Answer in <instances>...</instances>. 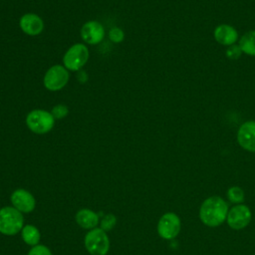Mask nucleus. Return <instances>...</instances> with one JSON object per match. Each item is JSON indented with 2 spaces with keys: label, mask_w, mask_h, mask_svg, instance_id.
Wrapping results in <instances>:
<instances>
[{
  "label": "nucleus",
  "mask_w": 255,
  "mask_h": 255,
  "mask_svg": "<svg viewBox=\"0 0 255 255\" xmlns=\"http://www.w3.org/2000/svg\"><path fill=\"white\" fill-rule=\"evenodd\" d=\"M228 205L220 196H210L200 205L199 218L201 222L209 227L221 225L227 217Z\"/></svg>",
  "instance_id": "nucleus-1"
},
{
  "label": "nucleus",
  "mask_w": 255,
  "mask_h": 255,
  "mask_svg": "<svg viewBox=\"0 0 255 255\" xmlns=\"http://www.w3.org/2000/svg\"><path fill=\"white\" fill-rule=\"evenodd\" d=\"M24 224L22 213L14 207L6 206L0 209V233L8 236L19 233Z\"/></svg>",
  "instance_id": "nucleus-2"
},
{
  "label": "nucleus",
  "mask_w": 255,
  "mask_h": 255,
  "mask_svg": "<svg viewBox=\"0 0 255 255\" xmlns=\"http://www.w3.org/2000/svg\"><path fill=\"white\" fill-rule=\"evenodd\" d=\"M55 124V119L51 112L45 110H33L26 117L28 128L37 134L49 132Z\"/></svg>",
  "instance_id": "nucleus-3"
},
{
  "label": "nucleus",
  "mask_w": 255,
  "mask_h": 255,
  "mask_svg": "<svg viewBox=\"0 0 255 255\" xmlns=\"http://www.w3.org/2000/svg\"><path fill=\"white\" fill-rule=\"evenodd\" d=\"M84 244L91 255H107L110 250V239L102 228L91 229L85 236Z\"/></svg>",
  "instance_id": "nucleus-4"
},
{
  "label": "nucleus",
  "mask_w": 255,
  "mask_h": 255,
  "mask_svg": "<svg viewBox=\"0 0 255 255\" xmlns=\"http://www.w3.org/2000/svg\"><path fill=\"white\" fill-rule=\"evenodd\" d=\"M89 59L88 47L84 44L78 43L71 46L63 57L64 67L68 71L78 72L81 70Z\"/></svg>",
  "instance_id": "nucleus-5"
},
{
  "label": "nucleus",
  "mask_w": 255,
  "mask_h": 255,
  "mask_svg": "<svg viewBox=\"0 0 255 255\" xmlns=\"http://www.w3.org/2000/svg\"><path fill=\"white\" fill-rule=\"evenodd\" d=\"M69 71L62 65L50 67L43 79L44 86L47 90L56 92L63 89L69 82Z\"/></svg>",
  "instance_id": "nucleus-6"
},
{
  "label": "nucleus",
  "mask_w": 255,
  "mask_h": 255,
  "mask_svg": "<svg viewBox=\"0 0 255 255\" xmlns=\"http://www.w3.org/2000/svg\"><path fill=\"white\" fill-rule=\"evenodd\" d=\"M181 229V222L179 217L173 212L164 213L158 220L157 233L165 240L175 238Z\"/></svg>",
  "instance_id": "nucleus-7"
},
{
  "label": "nucleus",
  "mask_w": 255,
  "mask_h": 255,
  "mask_svg": "<svg viewBox=\"0 0 255 255\" xmlns=\"http://www.w3.org/2000/svg\"><path fill=\"white\" fill-rule=\"evenodd\" d=\"M252 213L250 208L244 204H237L228 210L226 221L230 228L240 230L245 228L251 221Z\"/></svg>",
  "instance_id": "nucleus-8"
},
{
  "label": "nucleus",
  "mask_w": 255,
  "mask_h": 255,
  "mask_svg": "<svg viewBox=\"0 0 255 255\" xmlns=\"http://www.w3.org/2000/svg\"><path fill=\"white\" fill-rule=\"evenodd\" d=\"M236 138L243 149L255 152V121L243 123L237 130Z\"/></svg>",
  "instance_id": "nucleus-9"
},
{
  "label": "nucleus",
  "mask_w": 255,
  "mask_h": 255,
  "mask_svg": "<svg viewBox=\"0 0 255 255\" xmlns=\"http://www.w3.org/2000/svg\"><path fill=\"white\" fill-rule=\"evenodd\" d=\"M81 37L85 43L97 45L105 37V28L98 21H88L81 28Z\"/></svg>",
  "instance_id": "nucleus-10"
},
{
  "label": "nucleus",
  "mask_w": 255,
  "mask_h": 255,
  "mask_svg": "<svg viewBox=\"0 0 255 255\" xmlns=\"http://www.w3.org/2000/svg\"><path fill=\"white\" fill-rule=\"evenodd\" d=\"M10 200L13 207L19 210L21 213H29L33 211L36 206V200L34 196L23 188H19L13 191Z\"/></svg>",
  "instance_id": "nucleus-11"
},
{
  "label": "nucleus",
  "mask_w": 255,
  "mask_h": 255,
  "mask_svg": "<svg viewBox=\"0 0 255 255\" xmlns=\"http://www.w3.org/2000/svg\"><path fill=\"white\" fill-rule=\"evenodd\" d=\"M21 30L29 36H37L44 30V22L40 16L34 13H26L19 20Z\"/></svg>",
  "instance_id": "nucleus-12"
},
{
  "label": "nucleus",
  "mask_w": 255,
  "mask_h": 255,
  "mask_svg": "<svg viewBox=\"0 0 255 255\" xmlns=\"http://www.w3.org/2000/svg\"><path fill=\"white\" fill-rule=\"evenodd\" d=\"M213 37L218 44L226 47L236 44L239 38L237 30L229 24H220L216 26L213 31Z\"/></svg>",
  "instance_id": "nucleus-13"
},
{
  "label": "nucleus",
  "mask_w": 255,
  "mask_h": 255,
  "mask_svg": "<svg viewBox=\"0 0 255 255\" xmlns=\"http://www.w3.org/2000/svg\"><path fill=\"white\" fill-rule=\"evenodd\" d=\"M76 222L85 229H94L99 223V215L91 209L84 208L77 212Z\"/></svg>",
  "instance_id": "nucleus-14"
},
{
  "label": "nucleus",
  "mask_w": 255,
  "mask_h": 255,
  "mask_svg": "<svg viewBox=\"0 0 255 255\" xmlns=\"http://www.w3.org/2000/svg\"><path fill=\"white\" fill-rule=\"evenodd\" d=\"M238 45L243 54L255 57V30L243 34L239 39Z\"/></svg>",
  "instance_id": "nucleus-15"
},
{
  "label": "nucleus",
  "mask_w": 255,
  "mask_h": 255,
  "mask_svg": "<svg viewBox=\"0 0 255 255\" xmlns=\"http://www.w3.org/2000/svg\"><path fill=\"white\" fill-rule=\"evenodd\" d=\"M21 237L26 244L35 246V245H38L41 238V234L36 226L28 224L23 226L21 230Z\"/></svg>",
  "instance_id": "nucleus-16"
},
{
  "label": "nucleus",
  "mask_w": 255,
  "mask_h": 255,
  "mask_svg": "<svg viewBox=\"0 0 255 255\" xmlns=\"http://www.w3.org/2000/svg\"><path fill=\"white\" fill-rule=\"evenodd\" d=\"M244 197H245L244 191L239 186H231L227 190V198L232 203L241 204V202L244 201Z\"/></svg>",
  "instance_id": "nucleus-17"
},
{
  "label": "nucleus",
  "mask_w": 255,
  "mask_h": 255,
  "mask_svg": "<svg viewBox=\"0 0 255 255\" xmlns=\"http://www.w3.org/2000/svg\"><path fill=\"white\" fill-rule=\"evenodd\" d=\"M116 223H117V218H116V216H115L114 214L110 213V214H107V215L102 219V221H101V227H100V228H102L104 231L107 232V231L112 230V229L115 227Z\"/></svg>",
  "instance_id": "nucleus-18"
},
{
  "label": "nucleus",
  "mask_w": 255,
  "mask_h": 255,
  "mask_svg": "<svg viewBox=\"0 0 255 255\" xmlns=\"http://www.w3.org/2000/svg\"><path fill=\"white\" fill-rule=\"evenodd\" d=\"M242 54H243V53H242V51H241L239 45H236V44H233V45H231V46H228L227 49H226V51H225V55H226L227 59L233 60V61L238 60V59L241 57Z\"/></svg>",
  "instance_id": "nucleus-19"
},
{
  "label": "nucleus",
  "mask_w": 255,
  "mask_h": 255,
  "mask_svg": "<svg viewBox=\"0 0 255 255\" xmlns=\"http://www.w3.org/2000/svg\"><path fill=\"white\" fill-rule=\"evenodd\" d=\"M69 113V110H68V107L66 105H63V104H59V105H56L52 111H51V114L53 115L54 119L56 120H61V119H64L67 117Z\"/></svg>",
  "instance_id": "nucleus-20"
},
{
  "label": "nucleus",
  "mask_w": 255,
  "mask_h": 255,
  "mask_svg": "<svg viewBox=\"0 0 255 255\" xmlns=\"http://www.w3.org/2000/svg\"><path fill=\"white\" fill-rule=\"evenodd\" d=\"M109 38L113 43H121L125 38V33L121 28L114 27L109 31Z\"/></svg>",
  "instance_id": "nucleus-21"
},
{
  "label": "nucleus",
  "mask_w": 255,
  "mask_h": 255,
  "mask_svg": "<svg viewBox=\"0 0 255 255\" xmlns=\"http://www.w3.org/2000/svg\"><path fill=\"white\" fill-rule=\"evenodd\" d=\"M27 255H52V252L47 246L38 244L33 246Z\"/></svg>",
  "instance_id": "nucleus-22"
},
{
  "label": "nucleus",
  "mask_w": 255,
  "mask_h": 255,
  "mask_svg": "<svg viewBox=\"0 0 255 255\" xmlns=\"http://www.w3.org/2000/svg\"><path fill=\"white\" fill-rule=\"evenodd\" d=\"M77 79L81 84H85L88 81V74L84 70H79L77 72Z\"/></svg>",
  "instance_id": "nucleus-23"
}]
</instances>
